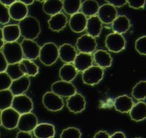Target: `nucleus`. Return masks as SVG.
<instances>
[{"instance_id":"nucleus-1","label":"nucleus","mask_w":146,"mask_h":138,"mask_svg":"<svg viewBox=\"0 0 146 138\" xmlns=\"http://www.w3.org/2000/svg\"><path fill=\"white\" fill-rule=\"evenodd\" d=\"M21 36L25 40L34 41L40 34V24L33 17H27L18 23Z\"/></svg>"},{"instance_id":"nucleus-2","label":"nucleus","mask_w":146,"mask_h":138,"mask_svg":"<svg viewBox=\"0 0 146 138\" xmlns=\"http://www.w3.org/2000/svg\"><path fill=\"white\" fill-rule=\"evenodd\" d=\"M1 51L8 65L19 63L23 59V54L22 51L21 45L17 42L5 43Z\"/></svg>"},{"instance_id":"nucleus-3","label":"nucleus","mask_w":146,"mask_h":138,"mask_svg":"<svg viewBox=\"0 0 146 138\" xmlns=\"http://www.w3.org/2000/svg\"><path fill=\"white\" fill-rule=\"evenodd\" d=\"M39 59L45 66L53 65L58 59V47L53 42H46L40 47Z\"/></svg>"},{"instance_id":"nucleus-4","label":"nucleus","mask_w":146,"mask_h":138,"mask_svg":"<svg viewBox=\"0 0 146 138\" xmlns=\"http://www.w3.org/2000/svg\"><path fill=\"white\" fill-rule=\"evenodd\" d=\"M11 108L21 116L23 114L30 113L34 108V104L29 97L23 94L19 96H15L13 98Z\"/></svg>"},{"instance_id":"nucleus-5","label":"nucleus","mask_w":146,"mask_h":138,"mask_svg":"<svg viewBox=\"0 0 146 138\" xmlns=\"http://www.w3.org/2000/svg\"><path fill=\"white\" fill-rule=\"evenodd\" d=\"M51 92L60 98H70L77 93V88L71 82L58 80L52 84Z\"/></svg>"},{"instance_id":"nucleus-6","label":"nucleus","mask_w":146,"mask_h":138,"mask_svg":"<svg viewBox=\"0 0 146 138\" xmlns=\"http://www.w3.org/2000/svg\"><path fill=\"white\" fill-rule=\"evenodd\" d=\"M103 76L104 71L102 68L97 66H92L83 73L82 80L86 85L95 86L101 82V80L103 79Z\"/></svg>"},{"instance_id":"nucleus-7","label":"nucleus","mask_w":146,"mask_h":138,"mask_svg":"<svg viewBox=\"0 0 146 138\" xmlns=\"http://www.w3.org/2000/svg\"><path fill=\"white\" fill-rule=\"evenodd\" d=\"M125 39L122 35L117 33H111L107 36L105 39V45L107 48L113 53H119L125 48Z\"/></svg>"},{"instance_id":"nucleus-8","label":"nucleus","mask_w":146,"mask_h":138,"mask_svg":"<svg viewBox=\"0 0 146 138\" xmlns=\"http://www.w3.org/2000/svg\"><path fill=\"white\" fill-rule=\"evenodd\" d=\"M42 104L44 107L50 111H58L64 107V101L62 98L52 92H47L43 95Z\"/></svg>"},{"instance_id":"nucleus-9","label":"nucleus","mask_w":146,"mask_h":138,"mask_svg":"<svg viewBox=\"0 0 146 138\" xmlns=\"http://www.w3.org/2000/svg\"><path fill=\"white\" fill-rule=\"evenodd\" d=\"M96 47L97 42L96 41V38H93L92 36L87 34L78 37L76 42V48H78L79 53L91 54L96 51Z\"/></svg>"},{"instance_id":"nucleus-10","label":"nucleus","mask_w":146,"mask_h":138,"mask_svg":"<svg viewBox=\"0 0 146 138\" xmlns=\"http://www.w3.org/2000/svg\"><path fill=\"white\" fill-rule=\"evenodd\" d=\"M20 115L12 108L6 109L1 113V125L6 129H14L17 128Z\"/></svg>"},{"instance_id":"nucleus-11","label":"nucleus","mask_w":146,"mask_h":138,"mask_svg":"<svg viewBox=\"0 0 146 138\" xmlns=\"http://www.w3.org/2000/svg\"><path fill=\"white\" fill-rule=\"evenodd\" d=\"M20 45L22 48L23 57H25V59L29 60H34L39 58L40 47L38 45L36 42L24 39L20 43Z\"/></svg>"},{"instance_id":"nucleus-12","label":"nucleus","mask_w":146,"mask_h":138,"mask_svg":"<svg viewBox=\"0 0 146 138\" xmlns=\"http://www.w3.org/2000/svg\"><path fill=\"white\" fill-rule=\"evenodd\" d=\"M96 16L98 17V18L101 20L102 23L110 24L113 23V22L118 17V11L115 7L106 3L102 6H100Z\"/></svg>"},{"instance_id":"nucleus-13","label":"nucleus","mask_w":146,"mask_h":138,"mask_svg":"<svg viewBox=\"0 0 146 138\" xmlns=\"http://www.w3.org/2000/svg\"><path fill=\"white\" fill-rule=\"evenodd\" d=\"M37 125H38V119L34 113L30 112L20 116L17 128L20 131L30 133L31 131H34V129Z\"/></svg>"},{"instance_id":"nucleus-14","label":"nucleus","mask_w":146,"mask_h":138,"mask_svg":"<svg viewBox=\"0 0 146 138\" xmlns=\"http://www.w3.org/2000/svg\"><path fill=\"white\" fill-rule=\"evenodd\" d=\"M66 106L68 110L72 113H80L84 111L86 107L85 98L80 93H75L68 98L66 101Z\"/></svg>"},{"instance_id":"nucleus-15","label":"nucleus","mask_w":146,"mask_h":138,"mask_svg":"<svg viewBox=\"0 0 146 138\" xmlns=\"http://www.w3.org/2000/svg\"><path fill=\"white\" fill-rule=\"evenodd\" d=\"M28 6L23 5L20 0H16L13 5L9 7V14L11 19L15 21H22L28 17Z\"/></svg>"},{"instance_id":"nucleus-16","label":"nucleus","mask_w":146,"mask_h":138,"mask_svg":"<svg viewBox=\"0 0 146 138\" xmlns=\"http://www.w3.org/2000/svg\"><path fill=\"white\" fill-rule=\"evenodd\" d=\"M78 54L77 49L70 43H64L58 47V58L64 62V64H71L75 60Z\"/></svg>"},{"instance_id":"nucleus-17","label":"nucleus","mask_w":146,"mask_h":138,"mask_svg":"<svg viewBox=\"0 0 146 138\" xmlns=\"http://www.w3.org/2000/svg\"><path fill=\"white\" fill-rule=\"evenodd\" d=\"M29 86H30L29 78L24 75L16 80H13L9 90L15 97V96L24 94L29 90Z\"/></svg>"},{"instance_id":"nucleus-18","label":"nucleus","mask_w":146,"mask_h":138,"mask_svg":"<svg viewBox=\"0 0 146 138\" xmlns=\"http://www.w3.org/2000/svg\"><path fill=\"white\" fill-rule=\"evenodd\" d=\"M87 20L88 18L84 14L78 12L70 17V18L69 19V26L73 32L82 33L86 29Z\"/></svg>"},{"instance_id":"nucleus-19","label":"nucleus","mask_w":146,"mask_h":138,"mask_svg":"<svg viewBox=\"0 0 146 138\" xmlns=\"http://www.w3.org/2000/svg\"><path fill=\"white\" fill-rule=\"evenodd\" d=\"M73 66H75L78 72H84L88 68L93 66V57L90 54L79 53L77 54L75 60L73 61Z\"/></svg>"},{"instance_id":"nucleus-20","label":"nucleus","mask_w":146,"mask_h":138,"mask_svg":"<svg viewBox=\"0 0 146 138\" xmlns=\"http://www.w3.org/2000/svg\"><path fill=\"white\" fill-rule=\"evenodd\" d=\"M93 62L96 64L97 66L101 68H108L112 66L113 58L110 54L103 49H99L94 52L93 55Z\"/></svg>"},{"instance_id":"nucleus-21","label":"nucleus","mask_w":146,"mask_h":138,"mask_svg":"<svg viewBox=\"0 0 146 138\" xmlns=\"http://www.w3.org/2000/svg\"><path fill=\"white\" fill-rule=\"evenodd\" d=\"M134 103L131 98L127 95H121L115 98L113 106L114 109L120 113H129L133 107Z\"/></svg>"},{"instance_id":"nucleus-22","label":"nucleus","mask_w":146,"mask_h":138,"mask_svg":"<svg viewBox=\"0 0 146 138\" xmlns=\"http://www.w3.org/2000/svg\"><path fill=\"white\" fill-rule=\"evenodd\" d=\"M34 135L36 138H53L55 136V128L51 123H38L34 129Z\"/></svg>"},{"instance_id":"nucleus-23","label":"nucleus","mask_w":146,"mask_h":138,"mask_svg":"<svg viewBox=\"0 0 146 138\" xmlns=\"http://www.w3.org/2000/svg\"><path fill=\"white\" fill-rule=\"evenodd\" d=\"M102 29V23L98 18L97 16L89 17L87 20V35L92 36L93 38H96L101 35Z\"/></svg>"},{"instance_id":"nucleus-24","label":"nucleus","mask_w":146,"mask_h":138,"mask_svg":"<svg viewBox=\"0 0 146 138\" xmlns=\"http://www.w3.org/2000/svg\"><path fill=\"white\" fill-rule=\"evenodd\" d=\"M47 23L51 30L54 32H59L65 28L68 20L63 13H58L54 16H52Z\"/></svg>"},{"instance_id":"nucleus-25","label":"nucleus","mask_w":146,"mask_h":138,"mask_svg":"<svg viewBox=\"0 0 146 138\" xmlns=\"http://www.w3.org/2000/svg\"><path fill=\"white\" fill-rule=\"evenodd\" d=\"M2 31H3V36H4V40L5 43L15 42L19 39L21 36L18 24L5 25L2 29Z\"/></svg>"},{"instance_id":"nucleus-26","label":"nucleus","mask_w":146,"mask_h":138,"mask_svg":"<svg viewBox=\"0 0 146 138\" xmlns=\"http://www.w3.org/2000/svg\"><path fill=\"white\" fill-rule=\"evenodd\" d=\"M131 27V22L126 16H118L112 23V29L113 33L122 35L129 30Z\"/></svg>"},{"instance_id":"nucleus-27","label":"nucleus","mask_w":146,"mask_h":138,"mask_svg":"<svg viewBox=\"0 0 146 138\" xmlns=\"http://www.w3.org/2000/svg\"><path fill=\"white\" fill-rule=\"evenodd\" d=\"M129 114L131 119L135 122H141L146 119V103L143 101H138L134 104Z\"/></svg>"},{"instance_id":"nucleus-28","label":"nucleus","mask_w":146,"mask_h":138,"mask_svg":"<svg viewBox=\"0 0 146 138\" xmlns=\"http://www.w3.org/2000/svg\"><path fill=\"white\" fill-rule=\"evenodd\" d=\"M78 71L73 64H64L58 72L61 80L65 82H71L78 75Z\"/></svg>"},{"instance_id":"nucleus-29","label":"nucleus","mask_w":146,"mask_h":138,"mask_svg":"<svg viewBox=\"0 0 146 138\" xmlns=\"http://www.w3.org/2000/svg\"><path fill=\"white\" fill-rule=\"evenodd\" d=\"M42 10L46 15L54 16L61 13L63 10V1L61 0H47L43 2Z\"/></svg>"},{"instance_id":"nucleus-30","label":"nucleus","mask_w":146,"mask_h":138,"mask_svg":"<svg viewBox=\"0 0 146 138\" xmlns=\"http://www.w3.org/2000/svg\"><path fill=\"white\" fill-rule=\"evenodd\" d=\"M19 66L23 75L27 77H35L39 74L38 66L32 60L23 59L22 61L19 62Z\"/></svg>"},{"instance_id":"nucleus-31","label":"nucleus","mask_w":146,"mask_h":138,"mask_svg":"<svg viewBox=\"0 0 146 138\" xmlns=\"http://www.w3.org/2000/svg\"><path fill=\"white\" fill-rule=\"evenodd\" d=\"M99 5L95 0H86L81 5V13L84 14L87 18L95 17L97 15L99 11Z\"/></svg>"},{"instance_id":"nucleus-32","label":"nucleus","mask_w":146,"mask_h":138,"mask_svg":"<svg viewBox=\"0 0 146 138\" xmlns=\"http://www.w3.org/2000/svg\"><path fill=\"white\" fill-rule=\"evenodd\" d=\"M81 5H82V2L80 0H74V1L65 0V1H63V10L64 11L66 14L71 17L79 12Z\"/></svg>"},{"instance_id":"nucleus-33","label":"nucleus","mask_w":146,"mask_h":138,"mask_svg":"<svg viewBox=\"0 0 146 138\" xmlns=\"http://www.w3.org/2000/svg\"><path fill=\"white\" fill-rule=\"evenodd\" d=\"M131 96L138 101L146 98V80H141L134 86L131 91Z\"/></svg>"},{"instance_id":"nucleus-34","label":"nucleus","mask_w":146,"mask_h":138,"mask_svg":"<svg viewBox=\"0 0 146 138\" xmlns=\"http://www.w3.org/2000/svg\"><path fill=\"white\" fill-rule=\"evenodd\" d=\"M13 98L14 96L10 90L0 92V111H3L6 109L11 108Z\"/></svg>"},{"instance_id":"nucleus-35","label":"nucleus","mask_w":146,"mask_h":138,"mask_svg":"<svg viewBox=\"0 0 146 138\" xmlns=\"http://www.w3.org/2000/svg\"><path fill=\"white\" fill-rule=\"evenodd\" d=\"M5 73L8 74V76L11 79V80H16L23 76V74L21 71V68L19 66V63H16V64H9L7 66V68L5 70Z\"/></svg>"},{"instance_id":"nucleus-36","label":"nucleus","mask_w":146,"mask_h":138,"mask_svg":"<svg viewBox=\"0 0 146 138\" xmlns=\"http://www.w3.org/2000/svg\"><path fill=\"white\" fill-rule=\"evenodd\" d=\"M82 133L80 129L75 127H68L64 129L61 134L60 138H81Z\"/></svg>"},{"instance_id":"nucleus-37","label":"nucleus","mask_w":146,"mask_h":138,"mask_svg":"<svg viewBox=\"0 0 146 138\" xmlns=\"http://www.w3.org/2000/svg\"><path fill=\"white\" fill-rule=\"evenodd\" d=\"M11 79L8 76V74L5 72L0 73V92L9 90L11 86Z\"/></svg>"},{"instance_id":"nucleus-38","label":"nucleus","mask_w":146,"mask_h":138,"mask_svg":"<svg viewBox=\"0 0 146 138\" xmlns=\"http://www.w3.org/2000/svg\"><path fill=\"white\" fill-rule=\"evenodd\" d=\"M135 48L137 52L142 55H146V36H141L135 42Z\"/></svg>"},{"instance_id":"nucleus-39","label":"nucleus","mask_w":146,"mask_h":138,"mask_svg":"<svg viewBox=\"0 0 146 138\" xmlns=\"http://www.w3.org/2000/svg\"><path fill=\"white\" fill-rule=\"evenodd\" d=\"M11 17L9 14V8L0 3V23L6 24L10 22Z\"/></svg>"},{"instance_id":"nucleus-40","label":"nucleus","mask_w":146,"mask_h":138,"mask_svg":"<svg viewBox=\"0 0 146 138\" xmlns=\"http://www.w3.org/2000/svg\"><path fill=\"white\" fill-rule=\"evenodd\" d=\"M146 1L144 0H130V1H127V5L133 9H141L143 8L145 5Z\"/></svg>"},{"instance_id":"nucleus-41","label":"nucleus","mask_w":146,"mask_h":138,"mask_svg":"<svg viewBox=\"0 0 146 138\" xmlns=\"http://www.w3.org/2000/svg\"><path fill=\"white\" fill-rule=\"evenodd\" d=\"M7 66H8V63L2 53V51L0 50V73H4L5 72L6 68H7Z\"/></svg>"},{"instance_id":"nucleus-42","label":"nucleus","mask_w":146,"mask_h":138,"mask_svg":"<svg viewBox=\"0 0 146 138\" xmlns=\"http://www.w3.org/2000/svg\"><path fill=\"white\" fill-rule=\"evenodd\" d=\"M108 4L113 5V7H123L125 6L126 4H127V1H125V0H111V1H108L107 2Z\"/></svg>"},{"instance_id":"nucleus-43","label":"nucleus","mask_w":146,"mask_h":138,"mask_svg":"<svg viewBox=\"0 0 146 138\" xmlns=\"http://www.w3.org/2000/svg\"><path fill=\"white\" fill-rule=\"evenodd\" d=\"M93 138H110V135L107 131L100 130L94 135Z\"/></svg>"},{"instance_id":"nucleus-44","label":"nucleus","mask_w":146,"mask_h":138,"mask_svg":"<svg viewBox=\"0 0 146 138\" xmlns=\"http://www.w3.org/2000/svg\"><path fill=\"white\" fill-rule=\"evenodd\" d=\"M16 138H33V136H32V135L30 133L19 131L17 134V137Z\"/></svg>"},{"instance_id":"nucleus-45","label":"nucleus","mask_w":146,"mask_h":138,"mask_svg":"<svg viewBox=\"0 0 146 138\" xmlns=\"http://www.w3.org/2000/svg\"><path fill=\"white\" fill-rule=\"evenodd\" d=\"M110 138H126L125 135L121 132V131H117L115 133H113L112 135H110Z\"/></svg>"},{"instance_id":"nucleus-46","label":"nucleus","mask_w":146,"mask_h":138,"mask_svg":"<svg viewBox=\"0 0 146 138\" xmlns=\"http://www.w3.org/2000/svg\"><path fill=\"white\" fill-rule=\"evenodd\" d=\"M15 1H16V0H0V3L3 4L5 6H6V7L9 8L11 5L14 4Z\"/></svg>"},{"instance_id":"nucleus-47","label":"nucleus","mask_w":146,"mask_h":138,"mask_svg":"<svg viewBox=\"0 0 146 138\" xmlns=\"http://www.w3.org/2000/svg\"><path fill=\"white\" fill-rule=\"evenodd\" d=\"M5 40H4V36H3V31L2 29H0V50H1L5 45Z\"/></svg>"},{"instance_id":"nucleus-48","label":"nucleus","mask_w":146,"mask_h":138,"mask_svg":"<svg viewBox=\"0 0 146 138\" xmlns=\"http://www.w3.org/2000/svg\"><path fill=\"white\" fill-rule=\"evenodd\" d=\"M20 1L26 6H29L34 4V0H20Z\"/></svg>"},{"instance_id":"nucleus-49","label":"nucleus","mask_w":146,"mask_h":138,"mask_svg":"<svg viewBox=\"0 0 146 138\" xmlns=\"http://www.w3.org/2000/svg\"><path fill=\"white\" fill-rule=\"evenodd\" d=\"M1 113H2V111H0V126H1Z\"/></svg>"},{"instance_id":"nucleus-50","label":"nucleus","mask_w":146,"mask_h":138,"mask_svg":"<svg viewBox=\"0 0 146 138\" xmlns=\"http://www.w3.org/2000/svg\"><path fill=\"white\" fill-rule=\"evenodd\" d=\"M135 138H141V137H135Z\"/></svg>"}]
</instances>
